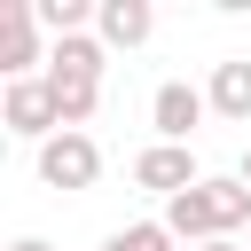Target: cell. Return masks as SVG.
<instances>
[{
  "instance_id": "cell-12",
  "label": "cell",
  "mask_w": 251,
  "mask_h": 251,
  "mask_svg": "<svg viewBox=\"0 0 251 251\" xmlns=\"http://www.w3.org/2000/svg\"><path fill=\"white\" fill-rule=\"evenodd\" d=\"M8 251H55V243H47V235H16Z\"/></svg>"
},
{
  "instance_id": "cell-14",
  "label": "cell",
  "mask_w": 251,
  "mask_h": 251,
  "mask_svg": "<svg viewBox=\"0 0 251 251\" xmlns=\"http://www.w3.org/2000/svg\"><path fill=\"white\" fill-rule=\"evenodd\" d=\"M235 180H243V188H251V141H243V165H235Z\"/></svg>"
},
{
  "instance_id": "cell-5",
  "label": "cell",
  "mask_w": 251,
  "mask_h": 251,
  "mask_svg": "<svg viewBox=\"0 0 251 251\" xmlns=\"http://www.w3.org/2000/svg\"><path fill=\"white\" fill-rule=\"evenodd\" d=\"M204 110H212V94L188 86V78H165V86L149 94V126H157V141H180V149H188V133L204 126Z\"/></svg>"
},
{
  "instance_id": "cell-4",
  "label": "cell",
  "mask_w": 251,
  "mask_h": 251,
  "mask_svg": "<svg viewBox=\"0 0 251 251\" xmlns=\"http://www.w3.org/2000/svg\"><path fill=\"white\" fill-rule=\"evenodd\" d=\"M47 47H39V8L31 0H8L0 8V71L8 78H39Z\"/></svg>"
},
{
  "instance_id": "cell-11",
  "label": "cell",
  "mask_w": 251,
  "mask_h": 251,
  "mask_svg": "<svg viewBox=\"0 0 251 251\" xmlns=\"http://www.w3.org/2000/svg\"><path fill=\"white\" fill-rule=\"evenodd\" d=\"M102 251H173V227L165 220H133V227H110Z\"/></svg>"
},
{
  "instance_id": "cell-10",
  "label": "cell",
  "mask_w": 251,
  "mask_h": 251,
  "mask_svg": "<svg viewBox=\"0 0 251 251\" xmlns=\"http://www.w3.org/2000/svg\"><path fill=\"white\" fill-rule=\"evenodd\" d=\"M31 8H39V31H55V39H71L102 16V0H31Z\"/></svg>"
},
{
  "instance_id": "cell-1",
  "label": "cell",
  "mask_w": 251,
  "mask_h": 251,
  "mask_svg": "<svg viewBox=\"0 0 251 251\" xmlns=\"http://www.w3.org/2000/svg\"><path fill=\"white\" fill-rule=\"evenodd\" d=\"M251 220V188L235 180V173H204L188 196H173L165 204V227H173V243H220V235H235Z\"/></svg>"
},
{
  "instance_id": "cell-7",
  "label": "cell",
  "mask_w": 251,
  "mask_h": 251,
  "mask_svg": "<svg viewBox=\"0 0 251 251\" xmlns=\"http://www.w3.org/2000/svg\"><path fill=\"white\" fill-rule=\"evenodd\" d=\"M102 71H110V47H102L94 31L47 39V78H86V86H102Z\"/></svg>"
},
{
  "instance_id": "cell-9",
  "label": "cell",
  "mask_w": 251,
  "mask_h": 251,
  "mask_svg": "<svg viewBox=\"0 0 251 251\" xmlns=\"http://www.w3.org/2000/svg\"><path fill=\"white\" fill-rule=\"evenodd\" d=\"M212 110L227 118V126H251V55H227V63H212Z\"/></svg>"
},
{
  "instance_id": "cell-2",
  "label": "cell",
  "mask_w": 251,
  "mask_h": 251,
  "mask_svg": "<svg viewBox=\"0 0 251 251\" xmlns=\"http://www.w3.org/2000/svg\"><path fill=\"white\" fill-rule=\"evenodd\" d=\"M0 126H8L16 141H55V133H63V110H55L47 71H39V78H8V94H0Z\"/></svg>"
},
{
  "instance_id": "cell-13",
  "label": "cell",
  "mask_w": 251,
  "mask_h": 251,
  "mask_svg": "<svg viewBox=\"0 0 251 251\" xmlns=\"http://www.w3.org/2000/svg\"><path fill=\"white\" fill-rule=\"evenodd\" d=\"M196 251H251V243H235V235H220V243H196Z\"/></svg>"
},
{
  "instance_id": "cell-6",
  "label": "cell",
  "mask_w": 251,
  "mask_h": 251,
  "mask_svg": "<svg viewBox=\"0 0 251 251\" xmlns=\"http://www.w3.org/2000/svg\"><path fill=\"white\" fill-rule=\"evenodd\" d=\"M196 180H204V173H196V157H188L180 141H149V149L133 157V188H149V196H165V204L188 196Z\"/></svg>"
},
{
  "instance_id": "cell-8",
  "label": "cell",
  "mask_w": 251,
  "mask_h": 251,
  "mask_svg": "<svg viewBox=\"0 0 251 251\" xmlns=\"http://www.w3.org/2000/svg\"><path fill=\"white\" fill-rule=\"evenodd\" d=\"M149 31H157V8H149V0H102V16H94V39H102L110 55H118V47H141Z\"/></svg>"
},
{
  "instance_id": "cell-3",
  "label": "cell",
  "mask_w": 251,
  "mask_h": 251,
  "mask_svg": "<svg viewBox=\"0 0 251 251\" xmlns=\"http://www.w3.org/2000/svg\"><path fill=\"white\" fill-rule=\"evenodd\" d=\"M39 180L63 188V196L94 188V180H102V141H94V133H55V141H39Z\"/></svg>"
}]
</instances>
